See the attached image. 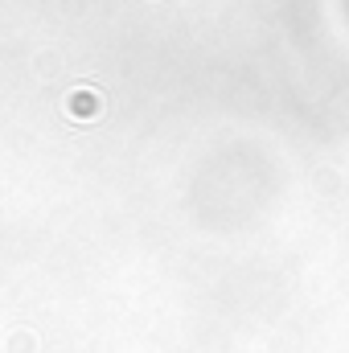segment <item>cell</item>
<instances>
[{
    "mask_svg": "<svg viewBox=\"0 0 349 353\" xmlns=\"http://www.w3.org/2000/svg\"><path fill=\"white\" fill-rule=\"evenodd\" d=\"M103 111H107V99H103V90H94V87H74L70 94H66V115H70V119H79V123H94Z\"/></svg>",
    "mask_w": 349,
    "mask_h": 353,
    "instance_id": "obj_1",
    "label": "cell"
}]
</instances>
